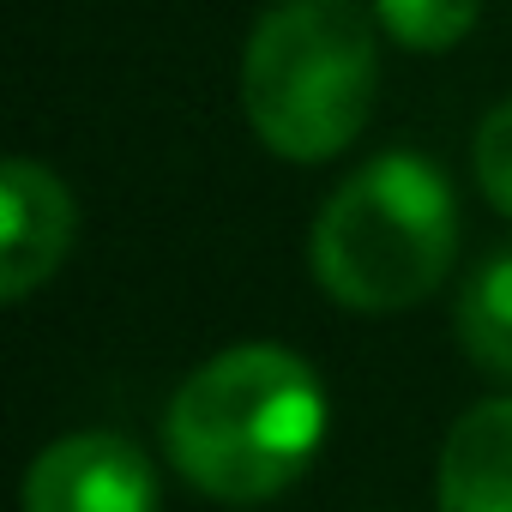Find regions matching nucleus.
<instances>
[{
	"label": "nucleus",
	"instance_id": "obj_1",
	"mask_svg": "<svg viewBox=\"0 0 512 512\" xmlns=\"http://www.w3.org/2000/svg\"><path fill=\"white\" fill-rule=\"evenodd\" d=\"M326 440V386L284 344H229L199 362L163 416L175 470L223 500L260 506L284 494Z\"/></svg>",
	"mask_w": 512,
	"mask_h": 512
},
{
	"label": "nucleus",
	"instance_id": "obj_2",
	"mask_svg": "<svg viewBox=\"0 0 512 512\" xmlns=\"http://www.w3.org/2000/svg\"><path fill=\"white\" fill-rule=\"evenodd\" d=\"M458 253L452 181L416 157L386 151L344 175L314 217L308 260L320 290L350 314H398L434 296Z\"/></svg>",
	"mask_w": 512,
	"mask_h": 512
},
{
	"label": "nucleus",
	"instance_id": "obj_3",
	"mask_svg": "<svg viewBox=\"0 0 512 512\" xmlns=\"http://www.w3.org/2000/svg\"><path fill=\"white\" fill-rule=\"evenodd\" d=\"M380 91L374 25L350 0H278L241 49V115L290 163L338 157Z\"/></svg>",
	"mask_w": 512,
	"mask_h": 512
},
{
	"label": "nucleus",
	"instance_id": "obj_4",
	"mask_svg": "<svg viewBox=\"0 0 512 512\" xmlns=\"http://www.w3.org/2000/svg\"><path fill=\"white\" fill-rule=\"evenodd\" d=\"M25 512H157V470L127 434H67L37 452Z\"/></svg>",
	"mask_w": 512,
	"mask_h": 512
},
{
	"label": "nucleus",
	"instance_id": "obj_5",
	"mask_svg": "<svg viewBox=\"0 0 512 512\" xmlns=\"http://www.w3.org/2000/svg\"><path fill=\"white\" fill-rule=\"evenodd\" d=\"M73 247V193L49 163L7 157L0 163V296L25 302L49 284Z\"/></svg>",
	"mask_w": 512,
	"mask_h": 512
},
{
	"label": "nucleus",
	"instance_id": "obj_6",
	"mask_svg": "<svg viewBox=\"0 0 512 512\" xmlns=\"http://www.w3.org/2000/svg\"><path fill=\"white\" fill-rule=\"evenodd\" d=\"M440 512H512V398L464 410L440 446Z\"/></svg>",
	"mask_w": 512,
	"mask_h": 512
},
{
	"label": "nucleus",
	"instance_id": "obj_7",
	"mask_svg": "<svg viewBox=\"0 0 512 512\" xmlns=\"http://www.w3.org/2000/svg\"><path fill=\"white\" fill-rule=\"evenodd\" d=\"M458 338L476 368L512 380V247L470 272L458 296Z\"/></svg>",
	"mask_w": 512,
	"mask_h": 512
},
{
	"label": "nucleus",
	"instance_id": "obj_8",
	"mask_svg": "<svg viewBox=\"0 0 512 512\" xmlns=\"http://www.w3.org/2000/svg\"><path fill=\"white\" fill-rule=\"evenodd\" d=\"M476 19H482V0H374V25L416 55H440L464 43Z\"/></svg>",
	"mask_w": 512,
	"mask_h": 512
},
{
	"label": "nucleus",
	"instance_id": "obj_9",
	"mask_svg": "<svg viewBox=\"0 0 512 512\" xmlns=\"http://www.w3.org/2000/svg\"><path fill=\"white\" fill-rule=\"evenodd\" d=\"M470 169H476L482 199H488L500 217H512V97L482 115L476 145H470Z\"/></svg>",
	"mask_w": 512,
	"mask_h": 512
}]
</instances>
